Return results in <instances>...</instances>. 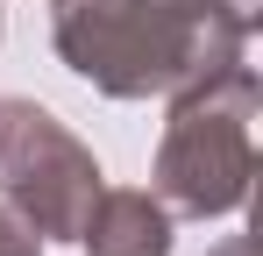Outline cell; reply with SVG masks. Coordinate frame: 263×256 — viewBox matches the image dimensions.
<instances>
[{
    "instance_id": "6",
    "label": "cell",
    "mask_w": 263,
    "mask_h": 256,
    "mask_svg": "<svg viewBox=\"0 0 263 256\" xmlns=\"http://www.w3.org/2000/svg\"><path fill=\"white\" fill-rule=\"evenodd\" d=\"M214 256H256V242H249V235H235V242H220Z\"/></svg>"
},
{
    "instance_id": "2",
    "label": "cell",
    "mask_w": 263,
    "mask_h": 256,
    "mask_svg": "<svg viewBox=\"0 0 263 256\" xmlns=\"http://www.w3.org/2000/svg\"><path fill=\"white\" fill-rule=\"evenodd\" d=\"M256 100H263V85L249 64L171 100V121H164V142H157V178H149L171 213L220 221V213H235L249 199V178H256Z\"/></svg>"
},
{
    "instance_id": "7",
    "label": "cell",
    "mask_w": 263,
    "mask_h": 256,
    "mask_svg": "<svg viewBox=\"0 0 263 256\" xmlns=\"http://www.w3.org/2000/svg\"><path fill=\"white\" fill-rule=\"evenodd\" d=\"M0 29H7V14H0Z\"/></svg>"
},
{
    "instance_id": "4",
    "label": "cell",
    "mask_w": 263,
    "mask_h": 256,
    "mask_svg": "<svg viewBox=\"0 0 263 256\" xmlns=\"http://www.w3.org/2000/svg\"><path fill=\"white\" fill-rule=\"evenodd\" d=\"M79 242L86 256H171V207L135 185H100Z\"/></svg>"
},
{
    "instance_id": "1",
    "label": "cell",
    "mask_w": 263,
    "mask_h": 256,
    "mask_svg": "<svg viewBox=\"0 0 263 256\" xmlns=\"http://www.w3.org/2000/svg\"><path fill=\"white\" fill-rule=\"evenodd\" d=\"M242 0H50L57 57L107 100H178L249 64Z\"/></svg>"
},
{
    "instance_id": "3",
    "label": "cell",
    "mask_w": 263,
    "mask_h": 256,
    "mask_svg": "<svg viewBox=\"0 0 263 256\" xmlns=\"http://www.w3.org/2000/svg\"><path fill=\"white\" fill-rule=\"evenodd\" d=\"M92 150L36 100H0V207H14L36 242H79L92 199H100Z\"/></svg>"
},
{
    "instance_id": "5",
    "label": "cell",
    "mask_w": 263,
    "mask_h": 256,
    "mask_svg": "<svg viewBox=\"0 0 263 256\" xmlns=\"http://www.w3.org/2000/svg\"><path fill=\"white\" fill-rule=\"evenodd\" d=\"M0 256H43L36 228H29V221H22L14 207H0Z\"/></svg>"
}]
</instances>
